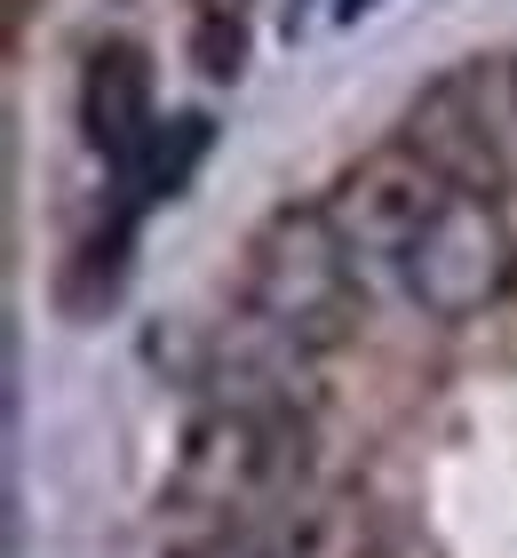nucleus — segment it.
<instances>
[{"instance_id": "f257e3e1", "label": "nucleus", "mask_w": 517, "mask_h": 558, "mask_svg": "<svg viewBox=\"0 0 517 558\" xmlns=\"http://www.w3.org/2000/svg\"><path fill=\"white\" fill-rule=\"evenodd\" d=\"M303 447H310V430L287 399L239 391L192 423L184 463H175V502L199 511L207 526H255L295 495Z\"/></svg>"}, {"instance_id": "f03ea898", "label": "nucleus", "mask_w": 517, "mask_h": 558, "mask_svg": "<svg viewBox=\"0 0 517 558\" xmlns=\"http://www.w3.org/2000/svg\"><path fill=\"white\" fill-rule=\"evenodd\" d=\"M239 295L263 336H279L287 351H327L358 319V247L327 208H279L247 240Z\"/></svg>"}, {"instance_id": "7ed1b4c3", "label": "nucleus", "mask_w": 517, "mask_h": 558, "mask_svg": "<svg viewBox=\"0 0 517 558\" xmlns=\"http://www.w3.org/2000/svg\"><path fill=\"white\" fill-rule=\"evenodd\" d=\"M391 271L430 319H478L517 295V232L485 192H454Z\"/></svg>"}, {"instance_id": "20e7f679", "label": "nucleus", "mask_w": 517, "mask_h": 558, "mask_svg": "<svg viewBox=\"0 0 517 558\" xmlns=\"http://www.w3.org/2000/svg\"><path fill=\"white\" fill-rule=\"evenodd\" d=\"M461 184L454 175H438L422 151H414L406 136L391 151H367L358 168L334 175V192H327V216L343 223V240L358 247V256H374V264H398L414 240H422V223L446 208Z\"/></svg>"}, {"instance_id": "39448f33", "label": "nucleus", "mask_w": 517, "mask_h": 558, "mask_svg": "<svg viewBox=\"0 0 517 558\" xmlns=\"http://www.w3.org/2000/svg\"><path fill=\"white\" fill-rule=\"evenodd\" d=\"M406 144L438 175H454L461 192H485V199L509 192V151H502V129H494V105H485V72L430 81L406 112Z\"/></svg>"}, {"instance_id": "423d86ee", "label": "nucleus", "mask_w": 517, "mask_h": 558, "mask_svg": "<svg viewBox=\"0 0 517 558\" xmlns=\"http://www.w3.org/2000/svg\"><path fill=\"white\" fill-rule=\"evenodd\" d=\"M151 57L136 40H103L96 57H88V72H81V129H88V144L103 151L112 168H127L136 151L151 144Z\"/></svg>"}, {"instance_id": "0eeeda50", "label": "nucleus", "mask_w": 517, "mask_h": 558, "mask_svg": "<svg viewBox=\"0 0 517 558\" xmlns=\"http://www.w3.org/2000/svg\"><path fill=\"white\" fill-rule=\"evenodd\" d=\"M207 144H216V120H207V112H184V120H168V129H151V144L120 168V208H112V223L136 232L160 199H175V192L192 184V168L207 160Z\"/></svg>"}, {"instance_id": "6e6552de", "label": "nucleus", "mask_w": 517, "mask_h": 558, "mask_svg": "<svg viewBox=\"0 0 517 558\" xmlns=\"http://www.w3.org/2000/svg\"><path fill=\"white\" fill-rule=\"evenodd\" d=\"M255 48V0H192L184 9V57L199 81H239Z\"/></svg>"}, {"instance_id": "1a4fd4ad", "label": "nucleus", "mask_w": 517, "mask_h": 558, "mask_svg": "<svg viewBox=\"0 0 517 558\" xmlns=\"http://www.w3.org/2000/svg\"><path fill=\"white\" fill-rule=\"evenodd\" d=\"M168 558H279V550H263V543L247 535V526H216V535H199V543L168 550Z\"/></svg>"}, {"instance_id": "9d476101", "label": "nucleus", "mask_w": 517, "mask_h": 558, "mask_svg": "<svg viewBox=\"0 0 517 558\" xmlns=\"http://www.w3.org/2000/svg\"><path fill=\"white\" fill-rule=\"evenodd\" d=\"M24 9H33V0H9V33H16V24H24Z\"/></svg>"}, {"instance_id": "9b49d317", "label": "nucleus", "mask_w": 517, "mask_h": 558, "mask_svg": "<svg viewBox=\"0 0 517 558\" xmlns=\"http://www.w3.org/2000/svg\"><path fill=\"white\" fill-rule=\"evenodd\" d=\"M509 105H517V64H509Z\"/></svg>"}]
</instances>
